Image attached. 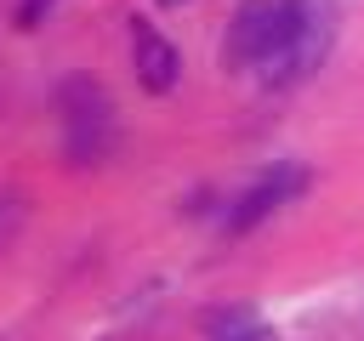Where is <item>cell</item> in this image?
<instances>
[{
    "instance_id": "obj_3",
    "label": "cell",
    "mask_w": 364,
    "mask_h": 341,
    "mask_svg": "<svg viewBox=\"0 0 364 341\" xmlns=\"http://www.w3.org/2000/svg\"><path fill=\"white\" fill-rule=\"evenodd\" d=\"M301 188H307V170H301V165H273L262 182H250V188L233 199V210H228V233H250V227L267 222L279 205H290Z\"/></svg>"
},
{
    "instance_id": "obj_2",
    "label": "cell",
    "mask_w": 364,
    "mask_h": 341,
    "mask_svg": "<svg viewBox=\"0 0 364 341\" xmlns=\"http://www.w3.org/2000/svg\"><path fill=\"white\" fill-rule=\"evenodd\" d=\"M57 131H63V153L74 165H102L114 153V136H119L108 91L97 80H85V74L63 80L57 85Z\"/></svg>"
},
{
    "instance_id": "obj_6",
    "label": "cell",
    "mask_w": 364,
    "mask_h": 341,
    "mask_svg": "<svg viewBox=\"0 0 364 341\" xmlns=\"http://www.w3.org/2000/svg\"><path fill=\"white\" fill-rule=\"evenodd\" d=\"M46 6H51V0H23V6H17V23H23V28H34V23L46 17Z\"/></svg>"
},
{
    "instance_id": "obj_4",
    "label": "cell",
    "mask_w": 364,
    "mask_h": 341,
    "mask_svg": "<svg viewBox=\"0 0 364 341\" xmlns=\"http://www.w3.org/2000/svg\"><path fill=\"white\" fill-rule=\"evenodd\" d=\"M131 45H136V80H142V91L165 97V91L176 85V74H182L176 45H171L159 28H148L142 17H131Z\"/></svg>"
},
{
    "instance_id": "obj_1",
    "label": "cell",
    "mask_w": 364,
    "mask_h": 341,
    "mask_svg": "<svg viewBox=\"0 0 364 341\" xmlns=\"http://www.w3.org/2000/svg\"><path fill=\"white\" fill-rule=\"evenodd\" d=\"M307 17H313L307 0H245L233 11V23H228V63H239V68L279 63L301 40Z\"/></svg>"
},
{
    "instance_id": "obj_7",
    "label": "cell",
    "mask_w": 364,
    "mask_h": 341,
    "mask_svg": "<svg viewBox=\"0 0 364 341\" xmlns=\"http://www.w3.org/2000/svg\"><path fill=\"white\" fill-rule=\"evenodd\" d=\"M159 6H176V0H159Z\"/></svg>"
},
{
    "instance_id": "obj_5",
    "label": "cell",
    "mask_w": 364,
    "mask_h": 341,
    "mask_svg": "<svg viewBox=\"0 0 364 341\" xmlns=\"http://www.w3.org/2000/svg\"><path fill=\"white\" fill-rule=\"evenodd\" d=\"M23 222H28V199L23 193H0V250L23 233Z\"/></svg>"
}]
</instances>
